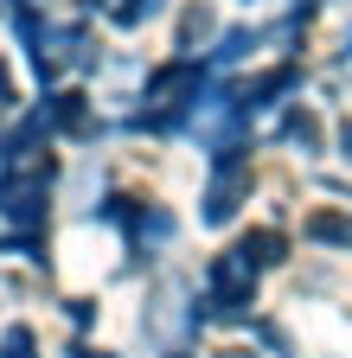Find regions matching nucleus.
Listing matches in <instances>:
<instances>
[{
  "label": "nucleus",
  "instance_id": "1",
  "mask_svg": "<svg viewBox=\"0 0 352 358\" xmlns=\"http://www.w3.org/2000/svg\"><path fill=\"white\" fill-rule=\"evenodd\" d=\"M256 301V262L244 250H225L211 262V313H225V320H237V313Z\"/></svg>",
  "mask_w": 352,
  "mask_h": 358
},
{
  "label": "nucleus",
  "instance_id": "2",
  "mask_svg": "<svg viewBox=\"0 0 352 358\" xmlns=\"http://www.w3.org/2000/svg\"><path fill=\"white\" fill-rule=\"evenodd\" d=\"M244 192H250V166L225 148V154H218V173H211V192H205V224H231L237 205H244Z\"/></svg>",
  "mask_w": 352,
  "mask_h": 358
},
{
  "label": "nucleus",
  "instance_id": "3",
  "mask_svg": "<svg viewBox=\"0 0 352 358\" xmlns=\"http://www.w3.org/2000/svg\"><path fill=\"white\" fill-rule=\"evenodd\" d=\"M192 90H199V64H167V71L148 83V103L167 115V109H180V103L192 96Z\"/></svg>",
  "mask_w": 352,
  "mask_h": 358
},
{
  "label": "nucleus",
  "instance_id": "4",
  "mask_svg": "<svg viewBox=\"0 0 352 358\" xmlns=\"http://www.w3.org/2000/svg\"><path fill=\"white\" fill-rule=\"evenodd\" d=\"M237 250H244V256H250L256 268H269V262H282V250H288V243H282V231H250V237H244Z\"/></svg>",
  "mask_w": 352,
  "mask_h": 358
},
{
  "label": "nucleus",
  "instance_id": "5",
  "mask_svg": "<svg viewBox=\"0 0 352 358\" xmlns=\"http://www.w3.org/2000/svg\"><path fill=\"white\" fill-rule=\"evenodd\" d=\"M307 237H314V243H352V217H339V211H314V217H307Z\"/></svg>",
  "mask_w": 352,
  "mask_h": 358
},
{
  "label": "nucleus",
  "instance_id": "6",
  "mask_svg": "<svg viewBox=\"0 0 352 358\" xmlns=\"http://www.w3.org/2000/svg\"><path fill=\"white\" fill-rule=\"evenodd\" d=\"M52 122H58V128H71V134L90 128V115H83V96H77V90H64V96L52 103Z\"/></svg>",
  "mask_w": 352,
  "mask_h": 358
},
{
  "label": "nucleus",
  "instance_id": "7",
  "mask_svg": "<svg viewBox=\"0 0 352 358\" xmlns=\"http://www.w3.org/2000/svg\"><path fill=\"white\" fill-rule=\"evenodd\" d=\"M32 327H7V339H0V358H32Z\"/></svg>",
  "mask_w": 352,
  "mask_h": 358
},
{
  "label": "nucleus",
  "instance_id": "8",
  "mask_svg": "<svg viewBox=\"0 0 352 358\" xmlns=\"http://www.w3.org/2000/svg\"><path fill=\"white\" fill-rule=\"evenodd\" d=\"M288 134H295L301 148H314V141H321V128H314V115H295V122H288Z\"/></svg>",
  "mask_w": 352,
  "mask_h": 358
},
{
  "label": "nucleus",
  "instance_id": "9",
  "mask_svg": "<svg viewBox=\"0 0 352 358\" xmlns=\"http://www.w3.org/2000/svg\"><path fill=\"white\" fill-rule=\"evenodd\" d=\"M218 358H256V352H244V345H231V352H218Z\"/></svg>",
  "mask_w": 352,
  "mask_h": 358
}]
</instances>
